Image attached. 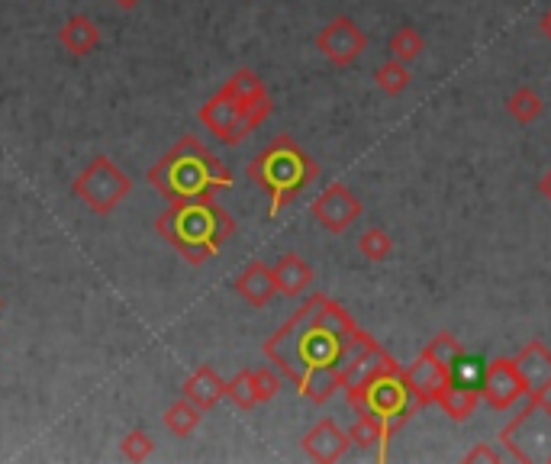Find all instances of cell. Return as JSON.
I'll list each match as a JSON object with an SVG mask.
<instances>
[{"instance_id":"1","label":"cell","mask_w":551,"mask_h":464,"mask_svg":"<svg viewBox=\"0 0 551 464\" xmlns=\"http://www.w3.org/2000/svg\"><path fill=\"white\" fill-rule=\"evenodd\" d=\"M355 329V319L345 313L342 303L326 294H313L265 342V358L307 400L329 403L336 390H342L339 361Z\"/></svg>"},{"instance_id":"2","label":"cell","mask_w":551,"mask_h":464,"mask_svg":"<svg viewBox=\"0 0 551 464\" xmlns=\"http://www.w3.org/2000/svg\"><path fill=\"white\" fill-rule=\"evenodd\" d=\"M145 181L168 203H187V200H210L220 191H229L232 174L200 139L184 136L145 171Z\"/></svg>"},{"instance_id":"3","label":"cell","mask_w":551,"mask_h":464,"mask_svg":"<svg viewBox=\"0 0 551 464\" xmlns=\"http://www.w3.org/2000/svg\"><path fill=\"white\" fill-rule=\"evenodd\" d=\"M155 229L184 261L203 265L213 255H220L223 245L236 236V220L229 216V210L216 203V197H210V200L171 203L155 220Z\"/></svg>"},{"instance_id":"4","label":"cell","mask_w":551,"mask_h":464,"mask_svg":"<svg viewBox=\"0 0 551 464\" xmlns=\"http://www.w3.org/2000/svg\"><path fill=\"white\" fill-rule=\"evenodd\" d=\"M249 178L268 194L271 216H278L303 187L319 178V165L290 136H278L249 162Z\"/></svg>"},{"instance_id":"5","label":"cell","mask_w":551,"mask_h":464,"mask_svg":"<svg viewBox=\"0 0 551 464\" xmlns=\"http://www.w3.org/2000/svg\"><path fill=\"white\" fill-rule=\"evenodd\" d=\"M345 397H348V403H352L355 413L374 416L377 423H384L390 429V435L410 423L419 406H423L416 397L413 384L406 381V371L400 365L374 374L368 384H361L355 390H345Z\"/></svg>"},{"instance_id":"6","label":"cell","mask_w":551,"mask_h":464,"mask_svg":"<svg viewBox=\"0 0 551 464\" xmlns=\"http://www.w3.org/2000/svg\"><path fill=\"white\" fill-rule=\"evenodd\" d=\"M500 442L516 461L551 464V403L545 397H529L526 410L500 432Z\"/></svg>"},{"instance_id":"7","label":"cell","mask_w":551,"mask_h":464,"mask_svg":"<svg viewBox=\"0 0 551 464\" xmlns=\"http://www.w3.org/2000/svg\"><path fill=\"white\" fill-rule=\"evenodd\" d=\"M71 191H75L78 200H84L87 210L104 216V213H113L129 197V191H133V181H129L126 171L116 168L113 158L97 155V158H91V165H87L75 178Z\"/></svg>"},{"instance_id":"8","label":"cell","mask_w":551,"mask_h":464,"mask_svg":"<svg viewBox=\"0 0 551 464\" xmlns=\"http://www.w3.org/2000/svg\"><path fill=\"white\" fill-rule=\"evenodd\" d=\"M200 123L226 145H239L245 136L252 133V129L245 126V104L229 91L226 84L200 107Z\"/></svg>"},{"instance_id":"9","label":"cell","mask_w":551,"mask_h":464,"mask_svg":"<svg viewBox=\"0 0 551 464\" xmlns=\"http://www.w3.org/2000/svg\"><path fill=\"white\" fill-rule=\"evenodd\" d=\"M481 397L493 406V410H513V406L529 397L526 394V384H522V374L516 368L513 358H493L490 365L484 368V377H481Z\"/></svg>"},{"instance_id":"10","label":"cell","mask_w":551,"mask_h":464,"mask_svg":"<svg viewBox=\"0 0 551 464\" xmlns=\"http://www.w3.org/2000/svg\"><path fill=\"white\" fill-rule=\"evenodd\" d=\"M365 46H368L365 33H361L358 23L348 20V17H336L332 23H326L323 29H319V36H316V49L339 68L352 65L355 58L365 52Z\"/></svg>"},{"instance_id":"11","label":"cell","mask_w":551,"mask_h":464,"mask_svg":"<svg viewBox=\"0 0 551 464\" xmlns=\"http://www.w3.org/2000/svg\"><path fill=\"white\" fill-rule=\"evenodd\" d=\"M316 223L329 232H345L361 216V200L348 191L345 184H329L323 194L313 200Z\"/></svg>"},{"instance_id":"12","label":"cell","mask_w":551,"mask_h":464,"mask_svg":"<svg viewBox=\"0 0 551 464\" xmlns=\"http://www.w3.org/2000/svg\"><path fill=\"white\" fill-rule=\"evenodd\" d=\"M516 368L522 374L529 397H548L551 390V348L539 339H532L519 348V355L513 358Z\"/></svg>"},{"instance_id":"13","label":"cell","mask_w":551,"mask_h":464,"mask_svg":"<svg viewBox=\"0 0 551 464\" xmlns=\"http://www.w3.org/2000/svg\"><path fill=\"white\" fill-rule=\"evenodd\" d=\"M348 445H352L348 432H342L332 419H319V423L300 439L303 455H307L310 461H319V464H332V461L345 458Z\"/></svg>"},{"instance_id":"14","label":"cell","mask_w":551,"mask_h":464,"mask_svg":"<svg viewBox=\"0 0 551 464\" xmlns=\"http://www.w3.org/2000/svg\"><path fill=\"white\" fill-rule=\"evenodd\" d=\"M403 371H406V381L413 384L416 397H419V403H423V406L439 403V397L445 394L448 381H452V374H448L442 365H435L429 355H419L413 365L403 368Z\"/></svg>"},{"instance_id":"15","label":"cell","mask_w":551,"mask_h":464,"mask_svg":"<svg viewBox=\"0 0 551 464\" xmlns=\"http://www.w3.org/2000/svg\"><path fill=\"white\" fill-rule=\"evenodd\" d=\"M232 287H236V294L245 303H252V307H268V303L274 300V294H278V281H274V271L265 265V261H252V265H245Z\"/></svg>"},{"instance_id":"16","label":"cell","mask_w":551,"mask_h":464,"mask_svg":"<svg viewBox=\"0 0 551 464\" xmlns=\"http://www.w3.org/2000/svg\"><path fill=\"white\" fill-rule=\"evenodd\" d=\"M181 394H184L187 400H191L194 406H200L203 413H207V410H213V406L226 397V381H223L220 374H216V368L200 365V368L184 381Z\"/></svg>"},{"instance_id":"17","label":"cell","mask_w":551,"mask_h":464,"mask_svg":"<svg viewBox=\"0 0 551 464\" xmlns=\"http://www.w3.org/2000/svg\"><path fill=\"white\" fill-rule=\"evenodd\" d=\"M271 271H274V281H278V294H284V297H300L303 290L313 284V268L294 252L281 255L278 261H274Z\"/></svg>"},{"instance_id":"18","label":"cell","mask_w":551,"mask_h":464,"mask_svg":"<svg viewBox=\"0 0 551 464\" xmlns=\"http://www.w3.org/2000/svg\"><path fill=\"white\" fill-rule=\"evenodd\" d=\"M58 42L71 55H91L100 46V29L91 17H71L58 29Z\"/></svg>"},{"instance_id":"19","label":"cell","mask_w":551,"mask_h":464,"mask_svg":"<svg viewBox=\"0 0 551 464\" xmlns=\"http://www.w3.org/2000/svg\"><path fill=\"white\" fill-rule=\"evenodd\" d=\"M481 387L474 384H458V381H448L445 394L439 397V406L445 410L448 419H455V423H464V419H471L477 403H481Z\"/></svg>"},{"instance_id":"20","label":"cell","mask_w":551,"mask_h":464,"mask_svg":"<svg viewBox=\"0 0 551 464\" xmlns=\"http://www.w3.org/2000/svg\"><path fill=\"white\" fill-rule=\"evenodd\" d=\"M348 439L352 445H358L361 452H377V458H387V439H390V429L384 423H377L374 416L368 413H358V419L348 429Z\"/></svg>"},{"instance_id":"21","label":"cell","mask_w":551,"mask_h":464,"mask_svg":"<svg viewBox=\"0 0 551 464\" xmlns=\"http://www.w3.org/2000/svg\"><path fill=\"white\" fill-rule=\"evenodd\" d=\"M200 419H203L200 406H194L187 397H181L178 403H171L168 410H165V429L171 435H178V439H187V435H191L200 426Z\"/></svg>"},{"instance_id":"22","label":"cell","mask_w":551,"mask_h":464,"mask_svg":"<svg viewBox=\"0 0 551 464\" xmlns=\"http://www.w3.org/2000/svg\"><path fill=\"white\" fill-rule=\"evenodd\" d=\"M423 355H429L435 365H442L448 374H452V368L458 365V361L468 355L464 352V345L452 336V332H439V336H435L426 348H423Z\"/></svg>"},{"instance_id":"23","label":"cell","mask_w":551,"mask_h":464,"mask_svg":"<svg viewBox=\"0 0 551 464\" xmlns=\"http://www.w3.org/2000/svg\"><path fill=\"white\" fill-rule=\"evenodd\" d=\"M506 110H510V116L519 123H535L542 116L545 104L532 87H516V91L506 97Z\"/></svg>"},{"instance_id":"24","label":"cell","mask_w":551,"mask_h":464,"mask_svg":"<svg viewBox=\"0 0 551 464\" xmlns=\"http://www.w3.org/2000/svg\"><path fill=\"white\" fill-rule=\"evenodd\" d=\"M374 81L384 94L397 97V94L406 91V87H410L413 75H410V68H406V62H400V58H387V62L374 71Z\"/></svg>"},{"instance_id":"25","label":"cell","mask_w":551,"mask_h":464,"mask_svg":"<svg viewBox=\"0 0 551 464\" xmlns=\"http://www.w3.org/2000/svg\"><path fill=\"white\" fill-rule=\"evenodd\" d=\"M387 49H390V55H394V58H400V62L410 65V62H416V58L426 52V39L419 36L413 26H403V29H397L394 36H390Z\"/></svg>"},{"instance_id":"26","label":"cell","mask_w":551,"mask_h":464,"mask_svg":"<svg viewBox=\"0 0 551 464\" xmlns=\"http://www.w3.org/2000/svg\"><path fill=\"white\" fill-rule=\"evenodd\" d=\"M226 397H229L232 406H239V410H252V406H258L255 381H252L249 368H242L236 377H229V381H226Z\"/></svg>"},{"instance_id":"27","label":"cell","mask_w":551,"mask_h":464,"mask_svg":"<svg viewBox=\"0 0 551 464\" xmlns=\"http://www.w3.org/2000/svg\"><path fill=\"white\" fill-rule=\"evenodd\" d=\"M226 87L242 100V104H249V100H255V97H261V94H268V91H265V81H261L252 68H239L236 75H232V78L226 81Z\"/></svg>"},{"instance_id":"28","label":"cell","mask_w":551,"mask_h":464,"mask_svg":"<svg viewBox=\"0 0 551 464\" xmlns=\"http://www.w3.org/2000/svg\"><path fill=\"white\" fill-rule=\"evenodd\" d=\"M358 252L365 255L368 261H384L390 252H394V242L384 229H365L358 236Z\"/></svg>"},{"instance_id":"29","label":"cell","mask_w":551,"mask_h":464,"mask_svg":"<svg viewBox=\"0 0 551 464\" xmlns=\"http://www.w3.org/2000/svg\"><path fill=\"white\" fill-rule=\"evenodd\" d=\"M120 452L126 461H145L152 452H155V442H152V435L149 432H142V429H133V432H126L123 435V442H120Z\"/></svg>"},{"instance_id":"30","label":"cell","mask_w":551,"mask_h":464,"mask_svg":"<svg viewBox=\"0 0 551 464\" xmlns=\"http://www.w3.org/2000/svg\"><path fill=\"white\" fill-rule=\"evenodd\" d=\"M252 381H255V394H258V403H265L271 397H278V390H281V377L274 368H255L252 371Z\"/></svg>"},{"instance_id":"31","label":"cell","mask_w":551,"mask_h":464,"mask_svg":"<svg viewBox=\"0 0 551 464\" xmlns=\"http://www.w3.org/2000/svg\"><path fill=\"white\" fill-rule=\"evenodd\" d=\"M464 461L474 464V461H487V464H497L500 461V452H493L490 445H474L468 455H464Z\"/></svg>"},{"instance_id":"32","label":"cell","mask_w":551,"mask_h":464,"mask_svg":"<svg viewBox=\"0 0 551 464\" xmlns=\"http://www.w3.org/2000/svg\"><path fill=\"white\" fill-rule=\"evenodd\" d=\"M539 29H542V36L551 42V10H545L542 13V20H539Z\"/></svg>"},{"instance_id":"33","label":"cell","mask_w":551,"mask_h":464,"mask_svg":"<svg viewBox=\"0 0 551 464\" xmlns=\"http://www.w3.org/2000/svg\"><path fill=\"white\" fill-rule=\"evenodd\" d=\"M542 194L551 200V171H545V174H542Z\"/></svg>"},{"instance_id":"34","label":"cell","mask_w":551,"mask_h":464,"mask_svg":"<svg viewBox=\"0 0 551 464\" xmlns=\"http://www.w3.org/2000/svg\"><path fill=\"white\" fill-rule=\"evenodd\" d=\"M113 4L120 7V10H133V7H139V4H142V0H113Z\"/></svg>"},{"instance_id":"35","label":"cell","mask_w":551,"mask_h":464,"mask_svg":"<svg viewBox=\"0 0 551 464\" xmlns=\"http://www.w3.org/2000/svg\"><path fill=\"white\" fill-rule=\"evenodd\" d=\"M0 310H4V300H0Z\"/></svg>"}]
</instances>
